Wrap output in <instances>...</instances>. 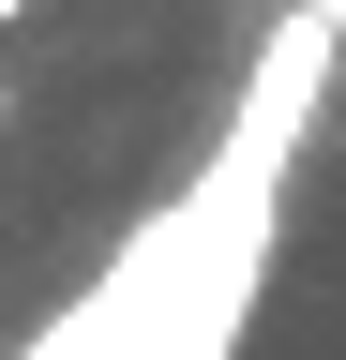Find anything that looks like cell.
<instances>
[{
  "mask_svg": "<svg viewBox=\"0 0 346 360\" xmlns=\"http://www.w3.org/2000/svg\"><path fill=\"white\" fill-rule=\"evenodd\" d=\"M331 60H346V45L286 0V15L256 30L241 105H226V135L196 150V180H181V195H166L16 360H226L241 315H256V285H271L286 180H301V150H316V120H331Z\"/></svg>",
  "mask_w": 346,
  "mask_h": 360,
  "instance_id": "cell-1",
  "label": "cell"
},
{
  "mask_svg": "<svg viewBox=\"0 0 346 360\" xmlns=\"http://www.w3.org/2000/svg\"><path fill=\"white\" fill-rule=\"evenodd\" d=\"M301 15H316V30H331V45H346V0H301Z\"/></svg>",
  "mask_w": 346,
  "mask_h": 360,
  "instance_id": "cell-2",
  "label": "cell"
},
{
  "mask_svg": "<svg viewBox=\"0 0 346 360\" xmlns=\"http://www.w3.org/2000/svg\"><path fill=\"white\" fill-rule=\"evenodd\" d=\"M16 15H30V0H0V30H16Z\"/></svg>",
  "mask_w": 346,
  "mask_h": 360,
  "instance_id": "cell-3",
  "label": "cell"
},
{
  "mask_svg": "<svg viewBox=\"0 0 346 360\" xmlns=\"http://www.w3.org/2000/svg\"><path fill=\"white\" fill-rule=\"evenodd\" d=\"M0 120H16V90H0Z\"/></svg>",
  "mask_w": 346,
  "mask_h": 360,
  "instance_id": "cell-4",
  "label": "cell"
}]
</instances>
